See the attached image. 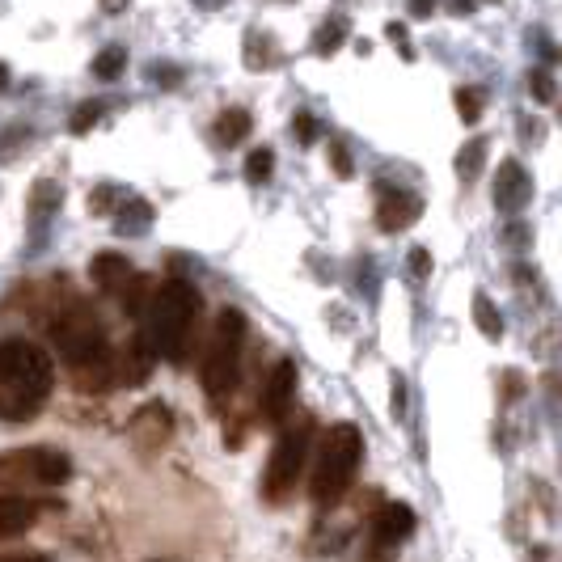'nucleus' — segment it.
I'll use <instances>...</instances> for the list:
<instances>
[{"instance_id":"nucleus-1","label":"nucleus","mask_w":562,"mask_h":562,"mask_svg":"<svg viewBox=\"0 0 562 562\" xmlns=\"http://www.w3.org/2000/svg\"><path fill=\"white\" fill-rule=\"evenodd\" d=\"M55 364L30 339H0V419L30 423L51 402Z\"/></svg>"},{"instance_id":"nucleus-2","label":"nucleus","mask_w":562,"mask_h":562,"mask_svg":"<svg viewBox=\"0 0 562 562\" xmlns=\"http://www.w3.org/2000/svg\"><path fill=\"white\" fill-rule=\"evenodd\" d=\"M199 309H203V296L186 279H165L161 288H153V296L144 305V330H140L148 351L165 364H186Z\"/></svg>"},{"instance_id":"nucleus-3","label":"nucleus","mask_w":562,"mask_h":562,"mask_svg":"<svg viewBox=\"0 0 562 562\" xmlns=\"http://www.w3.org/2000/svg\"><path fill=\"white\" fill-rule=\"evenodd\" d=\"M360 457H364V436L355 423H334L330 432L322 436V448H317V465H313V482H309V495L317 508H339L347 499L355 470H360Z\"/></svg>"},{"instance_id":"nucleus-4","label":"nucleus","mask_w":562,"mask_h":562,"mask_svg":"<svg viewBox=\"0 0 562 562\" xmlns=\"http://www.w3.org/2000/svg\"><path fill=\"white\" fill-rule=\"evenodd\" d=\"M241 347H246V313H241V309H224L216 317L208 355H203V393H208V402L216 410L229 406V398L237 393V381H241Z\"/></svg>"},{"instance_id":"nucleus-5","label":"nucleus","mask_w":562,"mask_h":562,"mask_svg":"<svg viewBox=\"0 0 562 562\" xmlns=\"http://www.w3.org/2000/svg\"><path fill=\"white\" fill-rule=\"evenodd\" d=\"M284 436L275 440L271 448V461H267V474H262V499L279 508V503H288L296 482L305 474V461H309V440H313V419L309 415H288L284 419Z\"/></svg>"},{"instance_id":"nucleus-6","label":"nucleus","mask_w":562,"mask_h":562,"mask_svg":"<svg viewBox=\"0 0 562 562\" xmlns=\"http://www.w3.org/2000/svg\"><path fill=\"white\" fill-rule=\"evenodd\" d=\"M47 334H51V343H55V351H60V360L68 368H77V364L93 360V355L110 351L102 317L93 313L85 301H68L64 309H55L51 322H47Z\"/></svg>"},{"instance_id":"nucleus-7","label":"nucleus","mask_w":562,"mask_h":562,"mask_svg":"<svg viewBox=\"0 0 562 562\" xmlns=\"http://www.w3.org/2000/svg\"><path fill=\"white\" fill-rule=\"evenodd\" d=\"M68 478L72 461L55 444L13 448V453L0 457V486H9V491H47V486H64Z\"/></svg>"},{"instance_id":"nucleus-8","label":"nucleus","mask_w":562,"mask_h":562,"mask_svg":"<svg viewBox=\"0 0 562 562\" xmlns=\"http://www.w3.org/2000/svg\"><path fill=\"white\" fill-rule=\"evenodd\" d=\"M127 432H131V444H136L140 453H157V448H165L174 440V410L165 402H144L136 415H131Z\"/></svg>"},{"instance_id":"nucleus-9","label":"nucleus","mask_w":562,"mask_h":562,"mask_svg":"<svg viewBox=\"0 0 562 562\" xmlns=\"http://www.w3.org/2000/svg\"><path fill=\"white\" fill-rule=\"evenodd\" d=\"M410 533H415V508H410V503H381V508L368 516L372 550H398Z\"/></svg>"},{"instance_id":"nucleus-10","label":"nucleus","mask_w":562,"mask_h":562,"mask_svg":"<svg viewBox=\"0 0 562 562\" xmlns=\"http://www.w3.org/2000/svg\"><path fill=\"white\" fill-rule=\"evenodd\" d=\"M292 398H296V364L292 360H279L271 368L267 385H262V398H258V410H262V423H284L292 415Z\"/></svg>"},{"instance_id":"nucleus-11","label":"nucleus","mask_w":562,"mask_h":562,"mask_svg":"<svg viewBox=\"0 0 562 562\" xmlns=\"http://www.w3.org/2000/svg\"><path fill=\"white\" fill-rule=\"evenodd\" d=\"M423 216V199L402 186H377V224L381 233H402Z\"/></svg>"},{"instance_id":"nucleus-12","label":"nucleus","mask_w":562,"mask_h":562,"mask_svg":"<svg viewBox=\"0 0 562 562\" xmlns=\"http://www.w3.org/2000/svg\"><path fill=\"white\" fill-rule=\"evenodd\" d=\"M43 508H47V503L30 499L26 491H5V495H0V541H5V537H22L26 529H34L39 516H43Z\"/></svg>"},{"instance_id":"nucleus-13","label":"nucleus","mask_w":562,"mask_h":562,"mask_svg":"<svg viewBox=\"0 0 562 562\" xmlns=\"http://www.w3.org/2000/svg\"><path fill=\"white\" fill-rule=\"evenodd\" d=\"M529 199H533V178L524 174L520 161L508 157L499 165V174H495V208L499 212H520Z\"/></svg>"},{"instance_id":"nucleus-14","label":"nucleus","mask_w":562,"mask_h":562,"mask_svg":"<svg viewBox=\"0 0 562 562\" xmlns=\"http://www.w3.org/2000/svg\"><path fill=\"white\" fill-rule=\"evenodd\" d=\"M153 360H157V355L148 351L144 334H136V339H131L123 351H115V381L127 385V389L144 385V377H148V368H153Z\"/></svg>"},{"instance_id":"nucleus-15","label":"nucleus","mask_w":562,"mask_h":562,"mask_svg":"<svg viewBox=\"0 0 562 562\" xmlns=\"http://www.w3.org/2000/svg\"><path fill=\"white\" fill-rule=\"evenodd\" d=\"M127 275H131V262H127L123 254H98V258L89 262V279H93V284H98L102 292H110V296L123 288Z\"/></svg>"},{"instance_id":"nucleus-16","label":"nucleus","mask_w":562,"mask_h":562,"mask_svg":"<svg viewBox=\"0 0 562 562\" xmlns=\"http://www.w3.org/2000/svg\"><path fill=\"white\" fill-rule=\"evenodd\" d=\"M148 224H153V203L123 195V203L115 208V229L123 237H140V233H148Z\"/></svg>"},{"instance_id":"nucleus-17","label":"nucleus","mask_w":562,"mask_h":562,"mask_svg":"<svg viewBox=\"0 0 562 562\" xmlns=\"http://www.w3.org/2000/svg\"><path fill=\"white\" fill-rule=\"evenodd\" d=\"M254 131V119H250V110H241V106H229V110H220V119H216V140L224 148H233L241 144Z\"/></svg>"},{"instance_id":"nucleus-18","label":"nucleus","mask_w":562,"mask_h":562,"mask_svg":"<svg viewBox=\"0 0 562 562\" xmlns=\"http://www.w3.org/2000/svg\"><path fill=\"white\" fill-rule=\"evenodd\" d=\"M115 296H119L123 313H131V317H144V305H148V296H153V284H148L144 275H136V271H131V275L123 279V288H119Z\"/></svg>"},{"instance_id":"nucleus-19","label":"nucleus","mask_w":562,"mask_h":562,"mask_svg":"<svg viewBox=\"0 0 562 562\" xmlns=\"http://www.w3.org/2000/svg\"><path fill=\"white\" fill-rule=\"evenodd\" d=\"M64 203V191H60V182H51V178H39L34 182V191H30V216L34 220H47L55 208Z\"/></svg>"},{"instance_id":"nucleus-20","label":"nucleus","mask_w":562,"mask_h":562,"mask_svg":"<svg viewBox=\"0 0 562 562\" xmlns=\"http://www.w3.org/2000/svg\"><path fill=\"white\" fill-rule=\"evenodd\" d=\"M343 43H347V22H343V17H330V22H322V26H317V34H313V55L330 60V55L339 51Z\"/></svg>"},{"instance_id":"nucleus-21","label":"nucleus","mask_w":562,"mask_h":562,"mask_svg":"<svg viewBox=\"0 0 562 562\" xmlns=\"http://www.w3.org/2000/svg\"><path fill=\"white\" fill-rule=\"evenodd\" d=\"M486 136H474V140H465V148L457 153V174H461V182H474L478 174H482V165H486Z\"/></svg>"},{"instance_id":"nucleus-22","label":"nucleus","mask_w":562,"mask_h":562,"mask_svg":"<svg viewBox=\"0 0 562 562\" xmlns=\"http://www.w3.org/2000/svg\"><path fill=\"white\" fill-rule=\"evenodd\" d=\"M271 64H275V47L267 39V30H246V68L267 72Z\"/></svg>"},{"instance_id":"nucleus-23","label":"nucleus","mask_w":562,"mask_h":562,"mask_svg":"<svg viewBox=\"0 0 562 562\" xmlns=\"http://www.w3.org/2000/svg\"><path fill=\"white\" fill-rule=\"evenodd\" d=\"M474 322H478V330L486 334V339H503V313L495 309V301H491V296H486V292H478L474 296Z\"/></svg>"},{"instance_id":"nucleus-24","label":"nucleus","mask_w":562,"mask_h":562,"mask_svg":"<svg viewBox=\"0 0 562 562\" xmlns=\"http://www.w3.org/2000/svg\"><path fill=\"white\" fill-rule=\"evenodd\" d=\"M123 68H127V51L123 47H106V51H98V60H93V77L98 81H119Z\"/></svg>"},{"instance_id":"nucleus-25","label":"nucleus","mask_w":562,"mask_h":562,"mask_svg":"<svg viewBox=\"0 0 562 562\" xmlns=\"http://www.w3.org/2000/svg\"><path fill=\"white\" fill-rule=\"evenodd\" d=\"M271 174H275V153H271V148H254V153L246 157V182L262 186Z\"/></svg>"},{"instance_id":"nucleus-26","label":"nucleus","mask_w":562,"mask_h":562,"mask_svg":"<svg viewBox=\"0 0 562 562\" xmlns=\"http://www.w3.org/2000/svg\"><path fill=\"white\" fill-rule=\"evenodd\" d=\"M119 203H123V191H119V186H110V182H102L98 191H89V212L93 216H110Z\"/></svg>"},{"instance_id":"nucleus-27","label":"nucleus","mask_w":562,"mask_h":562,"mask_svg":"<svg viewBox=\"0 0 562 562\" xmlns=\"http://www.w3.org/2000/svg\"><path fill=\"white\" fill-rule=\"evenodd\" d=\"M529 89H533V98L541 106H554V98H558V85H554V72L550 68H533L529 72Z\"/></svg>"},{"instance_id":"nucleus-28","label":"nucleus","mask_w":562,"mask_h":562,"mask_svg":"<svg viewBox=\"0 0 562 562\" xmlns=\"http://www.w3.org/2000/svg\"><path fill=\"white\" fill-rule=\"evenodd\" d=\"M457 115H461V123L482 119V93L478 89H457Z\"/></svg>"},{"instance_id":"nucleus-29","label":"nucleus","mask_w":562,"mask_h":562,"mask_svg":"<svg viewBox=\"0 0 562 562\" xmlns=\"http://www.w3.org/2000/svg\"><path fill=\"white\" fill-rule=\"evenodd\" d=\"M102 119V106H93V102H81L77 106V115H72V136H85V131Z\"/></svg>"},{"instance_id":"nucleus-30","label":"nucleus","mask_w":562,"mask_h":562,"mask_svg":"<svg viewBox=\"0 0 562 562\" xmlns=\"http://www.w3.org/2000/svg\"><path fill=\"white\" fill-rule=\"evenodd\" d=\"M292 131H296V140H301V144H313L317 140V119L309 115V110H301V115L292 119Z\"/></svg>"},{"instance_id":"nucleus-31","label":"nucleus","mask_w":562,"mask_h":562,"mask_svg":"<svg viewBox=\"0 0 562 562\" xmlns=\"http://www.w3.org/2000/svg\"><path fill=\"white\" fill-rule=\"evenodd\" d=\"M330 165H334V174H339V178H351V153H347L343 140L330 144Z\"/></svg>"},{"instance_id":"nucleus-32","label":"nucleus","mask_w":562,"mask_h":562,"mask_svg":"<svg viewBox=\"0 0 562 562\" xmlns=\"http://www.w3.org/2000/svg\"><path fill=\"white\" fill-rule=\"evenodd\" d=\"M410 275H415V279H427V275H432V250H423V246L410 250Z\"/></svg>"},{"instance_id":"nucleus-33","label":"nucleus","mask_w":562,"mask_h":562,"mask_svg":"<svg viewBox=\"0 0 562 562\" xmlns=\"http://www.w3.org/2000/svg\"><path fill=\"white\" fill-rule=\"evenodd\" d=\"M0 562H51V554H43V550H5Z\"/></svg>"},{"instance_id":"nucleus-34","label":"nucleus","mask_w":562,"mask_h":562,"mask_svg":"<svg viewBox=\"0 0 562 562\" xmlns=\"http://www.w3.org/2000/svg\"><path fill=\"white\" fill-rule=\"evenodd\" d=\"M153 81H157V85H178V81H182V72H178V68H170V64H165V72H161V68L153 72Z\"/></svg>"},{"instance_id":"nucleus-35","label":"nucleus","mask_w":562,"mask_h":562,"mask_svg":"<svg viewBox=\"0 0 562 562\" xmlns=\"http://www.w3.org/2000/svg\"><path fill=\"white\" fill-rule=\"evenodd\" d=\"M410 13H415V17H432L436 13V0H410Z\"/></svg>"},{"instance_id":"nucleus-36","label":"nucleus","mask_w":562,"mask_h":562,"mask_svg":"<svg viewBox=\"0 0 562 562\" xmlns=\"http://www.w3.org/2000/svg\"><path fill=\"white\" fill-rule=\"evenodd\" d=\"M127 5H131V0H102V9H106V13H123Z\"/></svg>"},{"instance_id":"nucleus-37","label":"nucleus","mask_w":562,"mask_h":562,"mask_svg":"<svg viewBox=\"0 0 562 562\" xmlns=\"http://www.w3.org/2000/svg\"><path fill=\"white\" fill-rule=\"evenodd\" d=\"M5 85H9V68H5V64H0V89H5Z\"/></svg>"},{"instance_id":"nucleus-38","label":"nucleus","mask_w":562,"mask_h":562,"mask_svg":"<svg viewBox=\"0 0 562 562\" xmlns=\"http://www.w3.org/2000/svg\"><path fill=\"white\" fill-rule=\"evenodd\" d=\"M491 5H495V0H491Z\"/></svg>"}]
</instances>
